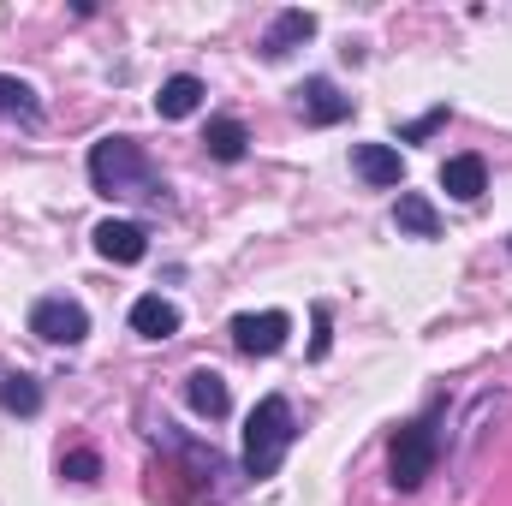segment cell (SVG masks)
I'll return each instance as SVG.
<instances>
[{"label": "cell", "mask_w": 512, "mask_h": 506, "mask_svg": "<svg viewBox=\"0 0 512 506\" xmlns=\"http://www.w3.org/2000/svg\"><path fill=\"white\" fill-rule=\"evenodd\" d=\"M90 179L102 197H161V173L131 137H102L90 149Z\"/></svg>", "instance_id": "obj_1"}, {"label": "cell", "mask_w": 512, "mask_h": 506, "mask_svg": "<svg viewBox=\"0 0 512 506\" xmlns=\"http://www.w3.org/2000/svg\"><path fill=\"white\" fill-rule=\"evenodd\" d=\"M292 405L280 399V393H268L262 405L251 411V423H245V477H274L280 471V459H286V447H292Z\"/></svg>", "instance_id": "obj_2"}, {"label": "cell", "mask_w": 512, "mask_h": 506, "mask_svg": "<svg viewBox=\"0 0 512 506\" xmlns=\"http://www.w3.org/2000/svg\"><path fill=\"white\" fill-rule=\"evenodd\" d=\"M435 453H441L435 423H405V429L387 441V471H393V489H399V495L423 489V483L435 477Z\"/></svg>", "instance_id": "obj_3"}, {"label": "cell", "mask_w": 512, "mask_h": 506, "mask_svg": "<svg viewBox=\"0 0 512 506\" xmlns=\"http://www.w3.org/2000/svg\"><path fill=\"white\" fill-rule=\"evenodd\" d=\"M30 334L48 340V346H78V340L90 334V316H84V304H72V298H36Z\"/></svg>", "instance_id": "obj_4"}, {"label": "cell", "mask_w": 512, "mask_h": 506, "mask_svg": "<svg viewBox=\"0 0 512 506\" xmlns=\"http://www.w3.org/2000/svg\"><path fill=\"white\" fill-rule=\"evenodd\" d=\"M286 334H292V316L286 310H245V316H233V346L245 352V358H274L280 346H286Z\"/></svg>", "instance_id": "obj_5"}, {"label": "cell", "mask_w": 512, "mask_h": 506, "mask_svg": "<svg viewBox=\"0 0 512 506\" xmlns=\"http://www.w3.org/2000/svg\"><path fill=\"white\" fill-rule=\"evenodd\" d=\"M352 167H358V179H364V185H376V191L405 185V161H399V149H393V143H358V149H352Z\"/></svg>", "instance_id": "obj_6"}, {"label": "cell", "mask_w": 512, "mask_h": 506, "mask_svg": "<svg viewBox=\"0 0 512 506\" xmlns=\"http://www.w3.org/2000/svg\"><path fill=\"white\" fill-rule=\"evenodd\" d=\"M298 114H304L310 126H340V120L352 114V96H340L328 78H310V84L298 90Z\"/></svg>", "instance_id": "obj_7"}, {"label": "cell", "mask_w": 512, "mask_h": 506, "mask_svg": "<svg viewBox=\"0 0 512 506\" xmlns=\"http://www.w3.org/2000/svg\"><path fill=\"white\" fill-rule=\"evenodd\" d=\"M441 191H447L453 203H477V197L489 191L483 155H453V161H441Z\"/></svg>", "instance_id": "obj_8"}, {"label": "cell", "mask_w": 512, "mask_h": 506, "mask_svg": "<svg viewBox=\"0 0 512 506\" xmlns=\"http://www.w3.org/2000/svg\"><path fill=\"white\" fill-rule=\"evenodd\" d=\"M310 36H316V12H298V6H292V12H280V18L268 24L262 54H268V60H286V54H292V48H304Z\"/></svg>", "instance_id": "obj_9"}, {"label": "cell", "mask_w": 512, "mask_h": 506, "mask_svg": "<svg viewBox=\"0 0 512 506\" xmlns=\"http://www.w3.org/2000/svg\"><path fill=\"white\" fill-rule=\"evenodd\" d=\"M131 328H137L143 340H173V334H179V304L161 298V292H143V298L131 304Z\"/></svg>", "instance_id": "obj_10"}, {"label": "cell", "mask_w": 512, "mask_h": 506, "mask_svg": "<svg viewBox=\"0 0 512 506\" xmlns=\"http://www.w3.org/2000/svg\"><path fill=\"white\" fill-rule=\"evenodd\" d=\"M185 399H191V411L209 417V423H221V417L233 411V393H227V381L215 376V370H191V376H185Z\"/></svg>", "instance_id": "obj_11"}, {"label": "cell", "mask_w": 512, "mask_h": 506, "mask_svg": "<svg viewBox=\"0 0 512 506\" xmlns=\"http://www.w3.org/2000/svg\"><path fill=\"white\" fill-rule=\"evenodd\" d=\"M96 251L108 256V262H143L149 233H143L137 221H102V227H96Z\"/></svg>", "instance_id": "obj_12"}, {"label": "cell", "mask_w": 512, "mask_h": 506, "mask_svg": "<svg viewBox=\"0 0 512 506\" xmlns=\"http://www.w3.org/2000/svg\"><path fill=\"white\" fill-rule=\"evenodd\" d=\"M197 108H203V84H197L191 72L167 78V84H161V96H155V114H161V120H191Z\"/></svg>", "instance_id": "obj_13"}, {"label": "cell", "mask_w": 512, "mask_h": 506, "mask_svg": "<svg viewBox=\"0 0 512 506\" xmlns=\"http://www.w3.org/2000/svg\"><path fill=\"white\" fill-rule=\"evenodd\" d=\"M393 221H399V233H411V239H435V233H441V215H435V203H429V197H417V191H399V209H393Z\"/></svg>", "instance_id": "obj_14"}, {"label": "cell", "mask_w": 512, "mask_h": 506, "mask_svg": "<svg viewBox=\"0 0 512 506\" xmlns=\"http://www.w3.org/2000/svg\"><path fill=\"white\" fill-rule=\"evenodd\" d=\"M0 120H12V126H36L42 120V102H36V90L24 78H0Z\"/></svg>", "instance_id": "obj_15"}, {"label": "cell", "mask_w": 512, "mask_h": 506, "mask_svg": "<svg viewBox=\"0 0 512 506\" xmlns=\"http://www.w3.org/2000/svg\"><path fill=\"white\" fill-rule=\"evenodd\" d=\"M203 149H209L215 161H245L251 131L239 126V120H209V131H203Z\"/></svg>", "instance_id": "obj_16"}, {"label": "cell", "mask_w": 512, "mask_h": 506, "mask_svg": "<svg viewBox=\"0 0 512 506\" xmlns=\"http://www.w3.org/2000/svg\"><path fill=\"white\" fill-rule=\"evenodd\" d=\"M0 405H6L12 417H36V411H42V387L30 376H6L0 381Z\"/></svg>", "instance_id": "obj_17"}, {"label": "cell", "mask_w": 512, "mask_h": 506, "mask_svg": "<svg viewBox=\"0 0 512 506\" xmlns=\"http://www.w3.org/2000/svg\"><path fill=\"white\" fill-rule=\"evenodd\" d=\"M60 471H66L72 483H96V477H102V459H96L90 447H78V453H66V459H60Z\"/></svg>", "instance_id": "obj_18"}, {"label": "cell", "mask_w": 512, "mask_h": 506, "mask_svg": "<svg viewBox=\"0 0 512 506\" xmlns=\"http://www.w3.org/2000/svg\"><path fill=\"white\" fill-rule=\"evenodd\" d=\"M435 126H447V108H435V114H423L417 126H405V131H399V137H405V143H417V137H429V131H435Z\"/></svg>", "instance_id": "obj_19"}, {"label": "cell", "mask_w": 512, "mask_h": 506, "mask_svg": "<svg viewBox=\"0 0 512 506\" xmlns=\"http://www.w3.org/2000/svg\"><path fill=\"white\" fill-rule=\"evenodd\" d=\"M310 358H328V310H316V340H310Z\"/></svg>", "instance_id": "obj_20"}]
</instances>
